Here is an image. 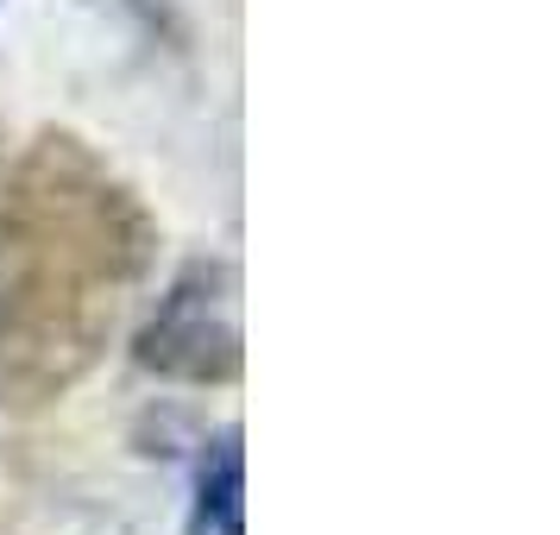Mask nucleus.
Instances as JSON below:
<instances>
[{"label":"nucleus","mask_w":560,"mask_h":535,"mask_svg":"<svg viewBox=\"0 0 560 535\" xmlns=\"http://www.w3.org/2000/svg\"><path fill=\"white\" fill-rule=\"evenodd\" d=\"M196 535H246V460H240V434H221L202 466Z\"/></svg>","instance_id":"obj_2"},{"label":"nucleus","mask_w":560,"mask_h":535,"mask_svg":"<svg viewBox=\"0 0 560 535\" xmlns=\"http://www.w3.org/2000/svg\"><path fill=\"white\" fill-rule=\"evenodd\" d=\"M240 353H246V328H240V271L233 265L183 271L139 334V365H152L158 379H233Z\"/></svg>","instance_id":"obj_1"}]
</instances>
